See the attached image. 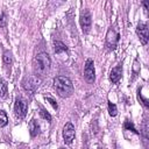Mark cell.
<instances>
[{
	"label": "cell",
	"mask_w": 149,
	"mask_h": 149,
	"mask_svg": "<svg viewBox=\"0 0 149 149\" xmlns=\"http://www.w3.org/2000/svg\"><path fill=\"white\" fill-rule=\"evenodd\" d=\"M54 86H55L58 95H61L62 98H68L73 93L72 81L68 77H63V76L56 77L54 79Z\"/></svg>",
	"instance_id": "obj_1"
},
{
	"label": "cell",
	"mask_w": 149,
	"mask_h": 149,
	"mask_svg": "<svg viewBox=\"0 0 149 149\" xmlns=\"http://www.w3.org/2000/svg\"><path fill=\"white\" fill-rule=\"evenodd\" d=\"M50 58L45 52H41L35 57V72L40 76H45L50 70Z\"/></svg>",
	"instance_id": "obj_2"
},
{
	"label": "cell",
	"mask_w": 149,
	"mask_h": 149,
	"mask_svg": "<svg viewBox=\"0 0 149 149\" xmlns=\"http://www.w3.org/2000/svg\"><path fill=\"white\" fill-rule=\"evenodd\" d=\"M40 84H41V79L37 76H28L22 81L23 88L29 93H34L40 86Z\"/></svg>",
	"instance_id": "obj_3"
},
{
	"label": "cell",
	"mask_w": 149,
	"mask_h": 149,
	"mask_svg": "<svg viewBox=\"0 0 149 149\" xmlns=\"http://www.w3.org/2000/svg\"><path fill=\"white\" fill-rule=\"evenodd\" d=\"M84 77L86 79L87 83L92 84L95 79V71H94V65H93V61L91 58H88L85 63V69H84Z\"/></svg>",
	"instance_id": "obj_4"
},
{
	"label": "cell",
	"mask_w": 149,
	"mask_h": 149,
	"mask_svg": "<svg viewBox=\"0 0 149 149\" xmlns=\"http://www.w3.org/2000/svg\"><path fill=\"white\" fill-rule=\"evenodd\" d=\"M91 23H92V19H91V14L87 9L83 10L80 14V26L84 33H88L90 28H91Z\"/></svg>",
	"instance_id": "obj_5"
},
{
	"label": "cell",
	"mask_w": 149,
	"mask_h": 149,
	"mask_svg": "<svg viewBox=\"0 0 149 149\" xmlns=\"http://www.w3.org/2000/svg\"><path fill=\"white\" fill-rule=\"evenodd\" d=\"M119 42V34L114 29H108L107 35H106V43L109 49H115Z\"/></svg>",
	"instance_id": "obj_6"
},
{
	"label": "cell",
	"mask_w": 149,
	"mask_h": 149,
	"mask_svg": "<svg viewBox=\"0 0 149 149\" xmlns=\"http://www.w3.org/2000/svg\"><path fill=\"white\" fill-rule=\"evenodd\" d=\"M63 137H64V142L70 144L73 139H74V127L71 122L65 123L64 128H63Z\"/></svg>",
	"instance_id": "obj_7"
},
{
	"label": "cell",
	"mask_w": 149,
	"mask_h": 149,
	"mask_svg": "<svg viewBox=\"0 0 149 149\" xmlns=\"http://www.w3.org/2000/svg\"><path fill=\"white\" fill-rule=\"evenodd\" d=\"M136 33L140 37V41L142 44H147L148 40H149V33H148V27L144 22H140L137 24V28H136Z\"/></svg>",
	"instance_id": "obj_8"
},
{
	"label": "cell",
	"mask_w": 149,
	"mask_h": 149,
	"mask_svg": "<svg viewBox=\"0 0 149 149\" xmlns=\"http://www.w3.org/2000/svg\"><path fill=\"white\" fill-rule=\"evenodd\" d=\"M27 102L26 100L21 99V98H17L15 100V106H14V109H15V114L16 116L19 118H23L27 113Z\"/></svg>",
	"instance_id": "obj_9"
},
{
	"label": "cell",
	"mask_w": 149,
	"mask_h": 149,
	"mask_svg": "<svg viewBox=\"0 0 149 149\" xmlns=\"http://www.w3.org/2000/svg\"><path fill=\"white\" fill-rule=\"evenodd\" d=\"M121 72H122L121 66H115V68H113V69L111 70L109 79H111V81H112L113 84H115V83H118V81L120 80V78H121Z\"/></svg>",
	"instance_id": "obj_10"
},
{
	"label": "cell",
	"mask_w": 149,
	"mask_h": 149,
	"mask_svg": "<svg viewBox=\"0 0 149 149\" xmlns=\"http://www.w3.org/2000/svg\"><path fill=\"white\" fill-rule=\"evenodd\" d=\"M28 127H29V133H30L31 136H36L40 133V126H38V123H37L36 120H31L29 122V126Z\"/></svg>",
	"instance_id": "obj_11"
},
{
	"label": "cell",
	"mask_w": 149,
	"mask_h": 149,
	"mask_svg": "<svg viewBox=\"0 0 149 149\" xmlns=\"http://www.w3.org/2000/svg\"><path fill=\"white\" fill-rule=\"evenodd\" d=\"M66 50H68V48H66V45L64 43H62L59 41H56L55 42V52L56 54H61V52L66 51Z\"/></svg>",
	"instance_id": "obj_12"
},
{
	"label": "cell",
	"mask_w": 149,
	"mask_h": 149,
	"mask_svg": "<svg viewBox=\"0 0 149 149\" xmlns=\"http://www.w3.org/2000/svg\"><path fill=\"white\" fill-rule=\"evenodd\" d=\"M7 95V84L0 78V98H6Z\"/></svg>",
	"instance_id": "obj_13"
},
{
	"label": "cell",
	"mask_w": 149,
	"mask_h": 149,
	"mask_svg": "<svg viewBox=\"0 0 149 149\" xmlns=\"http://www.w3.org/2000/svg\"><path fill=\"white\" fill-rule=\"evenodd\" d=\"M8 122V118L5 111H0V127H5Z\"/></svg>",
	"instance_id": "obj_14"
},
{
	"label": "cell",
	"mask_w": 149,
	"mask_h": 149,
	"mask_svg": "<svg viewBox=\"0 0 149 149\" xmlns=\"http://www.w3.org/2000/svg\"><path fill=\"white\" fill-rule=\"evenodd\" d=\"M108 112H109V115L111 116H115L118 114V108H116L115 104L108 102Z\"/></svg>",
	"instance_id": "obj_15"
},
{
	"label": "cell",
	"mask_w": 149,
	"mask_h": 149,
	"mask_svg": "<svg viewBox=\"0 0 149 149\" xmlns=\"http://www.w3.org/2000/svg\"><path fill=\"white\" fill-rule=\"evenodd\" d=\"M12 61H13V58H12V52H10V51H5V52H3V62H5V64L9 65V64L12 63Z\"/></svg>",
	"instance_id": "obj_16"
},
{
	"label": "cell",
	"mask_w": 149,
	"mask_h": 149,
	"mask_svg": "<svg viewBox=\"0 0 149 149\" xmlns=\"http://www.w3.org/2000/svg\"><path fill=\"white\" fill-rule=\"evenodd\" d=\"M125 128H126V129H128V130H132V132H134L135 134H139V132L135 129L134 125H133L130 121H126V122H125Z\"/></svg>",
	"instance_id": "obj_17"
},
{
	"label": "cell",
	"mask_w": 149,
	"mask_h": 149,
	"mask_svg": "<svg viewBox=\"0 0 149 149\" xmlns=\"http://www.w3.org/2000/svg\"><path fill=\"white\" fill-rule=\"evenodd\" d=\"M40 114H41V116H42L43 119H45L47 121H51V115H50V114H49L47 111H44V109H41Z\"/></svg>",
	"instance_id": "obj_18"
},
{
	"label": "cell",
	"mask_w": 149,
	"mask_h": 149,
	"mask_svg": "<svg viewBox=\"0 0 149 149\" xmlns=\"http://www.w3.org/2000/svg\"><path fill=\"white\" fill-rule=\"evenodd\" d=\"M47 100H48V101H49V102L51 104V106H52V107H54L55 109H57V104H56V101H55L54 99H51L50 97H48V98H47Z\"/></svg>",
	"instance_id": "obj_19"
},
{
	"label": "cell",
	"mask_w": 149,
	"mask_h": 149,
	"mask_svg": "<svg viewBox=\"0 0 149 149\" xmlns=\"http://www.w3.org/2000/svg\"><path fill=\"white\" fill-rule=\"evenodd\" d=\"M59 149H65V148H59Z\"/></svg>",
	"instance_id": "obj_20"
}]
</instances>
